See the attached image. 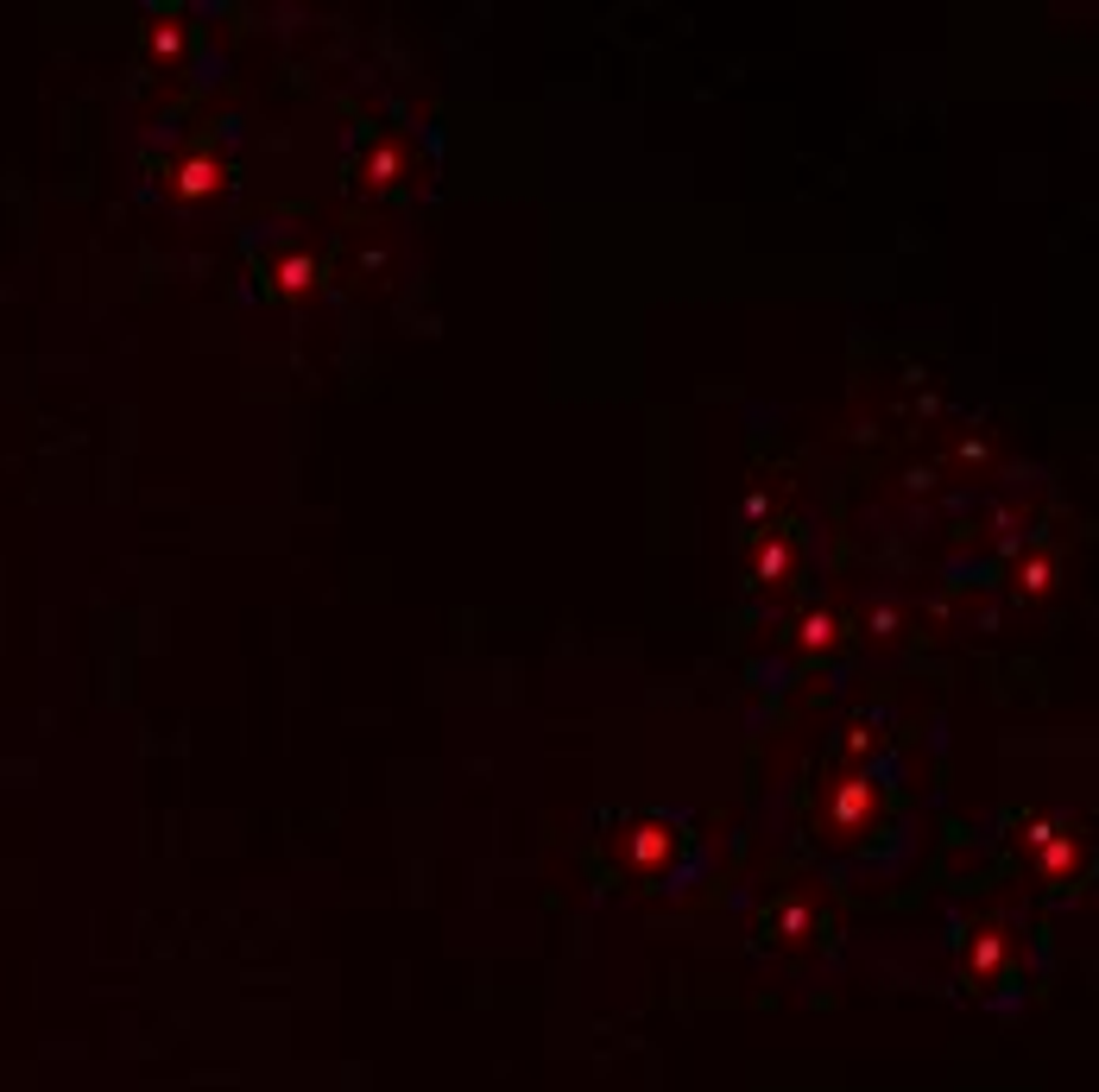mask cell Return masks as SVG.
I'll return each mask as SVG.
<instances>
[{
  "label": "cell",
  "instance_id": "obj_1",
  "mask_svg": "<svg viewBox=\"0 0 1099 1092\" xmlns=\"http://www.w3.org/2000/svg\"><path fill=\"white\" fill-rule=\"evenodd\" d=\"M620 859H626L632 872L658 878V872L676 859V821H664V815H639V821L620 834Z\"/></svg>",
  "mask_w": 1099,
  "mask_h": 1092
},
{
  "label": "cell",
  "instance_id": "obj_2",
  "mask_svg": "<svg viewBox=\"0 0 1099 1092\" xmlns=\"http://www.w3.org/2000/svg\"><path fill=\"white\" fill-rule=\"evenodd\" d=\"M1031 853H1037V872H1043L1049 885H1068V878H1081V866H1087V853H1081L1075 834L1037 828V821H1031Z\"/></svg>",
  "mask_w": 1099,
  "mask_h": 1092
},
{
  "label": "cell",
  "instance_id": "obj_3",
  "mask_svg": "<svg viewBox=\"0 0 1099 1092\" xmlns=\"http://www.w3.org/2000/svg\"><path fill=\"white\" fill-rule=\"evenodd\" d=\"M872 815H879V790H872V777H841V783L828 790V821H835L841 834H860Z\"/></svg>",
  "mask_w": 1099,
  "mask_h": 1092
},
{
  "label": "cell",
  "instance_id": "obj_4",
  "mask_svg": "<svg viewBox=\"0 0 1099 1092\" xmlns=\"http://www.w3.org/2000/svg\"><path fill=\"white\" fill-rule=\"evenodd\" d=\"M1005 954H1012V941H1005V929H974V941H967V979H999V967H1005Z\"/></svg>",
  "mask_w": 1099,
  "mask_h": 1092
},
{
  "label": "cell",
  "instance_id": "obj_5",
  "mask_svg": "<svg viewBox=\"0 0 1099 1092\" xmlns=\"http://www.w3.org/2000/svg\"><path fill=\"white\" fill-rule=\"evenodd\" d=\"M171 190H177L183 202H202V196H215V190H221V164H215V158H190V164L177 171V183H171Z\"/></svg>",
  "mask_w": 1099,
  "mask_h": 1092
},
{
  "label": "cell",
  "instance_id": "obj_6",
  "mask_svg": "<svg viewBox=\"0 0 1099 1092\" xmlns=\"http://www.w3.org/2000/svg\"><path fill=\"white\" fill-rule=\"evenodd\" d=\"M272 291H278V297L316 291V259H303V253H297V259H278V265H272Z\"/></svg>",
  "mask_w": 1099,
  "mask_h": 1092
},
{
  "label": "cell",
  "instance_id": "obj_7",
  "mask_svg": "<svg viewBox=\"0 0 1099 1092\" xmlns=\"http://www.w3.org/2000/svg\"><path fill=\"white\" fill-rule=\"evenodd\" d=\"M398 164H405V152H398V145H373V152L360 158V171H373V183H392V177H398Z\"/></svg>",
  "mask_w": 1099,
  "mask_h": 1092
},
{
  "label": "cell",
  "instance_id": "obj_8",
  "mask_svg": "<svg viewBox=\"0 0 1099 1092\" xmlns=\"http://www.w3.org/2000/svg\"><path fill=\"white\" fill-rule=\"evenodd\" d=\"M835 632H841V626H835V613H809V619H803V651H828V644H835Z\"/></svg>",
  "mask_w": 1099,
  "mask_h": 1092
},
{
  "label": "cell",
  "instance_id": "obj_9",
  "mask_svg": "<svg viewBox=\"0 0 1099 1092\" xmlns=\"http://www.w3.org/2000/svg\"><path fill=\"white\" fill-rule=\"evenodd\" d=\"M1018 588H1024V594H1043V588H1049V562H1043V556L1018 562Z\"/></svg>",
  "mask_w": 1099,
  "mask_h": 1092
},
{
  "label": "cell",
  "instance_id": "obj_10",
  "mask_svg": "<svg viewBox=\"0 0 1099 1092\" xmlns=\"http://www.w3.org/2000/svg\"><path fill=\"white\" fill-rule=\"evenodd\" d=\"M803 929H809V910H803V904H784V910H778V935L803 941Z\"/></svg>",
  "mask_w": 1099,
  "mask_h": 1092
},
{
  "label": "cell",
  "instance_id": "obj_11",
  "mask_svg": "<svg viewBox=\"0 0 1099 1092\" xmlns=\"http://www.w3.org/2000/svg\"><path fill=\"white\" fill-rule=\"evenodd\" d=\"M784 562H790L784 543H765V550H759V569H765V575H784Z\"/></svg>",
  "mask_w": 1099,
  "mask_h": 1092
}]
</instances>
